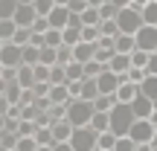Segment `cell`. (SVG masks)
<instances>
[{
  "label": "cell",
  "instance_id": "obj_28",
  "mask_svg": "<svg viewBox=\"0 0 157 151\" xmlns=\"http://www.w3.org/2000/svg\"><path fill=\"white\" fill-rule=\"evenodd\" d=\"M12 44H17V47H29V44H32V29H17V32H15V41H12Z\"/></svg>",
  "mask_w": 157,
  "mask_h": 151
},
{
  "label": "cell",
  "instance_id": "obj_37",
  "mask_svg": "<svg viewBox=\"0 0 157 151\" xmlns=\"http://www.w3.org/2000/svg\"><path fill=\"white\" fill-rule=\"evenodd\" d=\"M87 3H90V6H93V9H102V6H105V3H108V0H87Z\"/></svg>",
  "mask_w": 157,
  "mask_h": 151
},
{
  "label": "cell",
  "instance_id": "obj_2",
  "mask_svg": "<svg viewBox=\"0 0 157 151\" xmlns=\"http://www.w3.org/2000/svg\"><path fill=\"white\" fill-rule=\"evenodd\" d=\"M93 102H84V99H70L67 105V119L73 122V128H87L90 122H93Z\"/></svg>",
  "mask_w": 157,
  "mask_h": 151
},
{
  "label": "cell",
  "instance_id": "obj_30",
  "mask_svg": "<svg viewBox=\"0 0 157 151\" xmlns=\"http://www.w3.org/2000/svg\"><path fill=\"white\" fill-rule=\"evenodd\" d=\"M56 6H58V0H35V9H38L41 17H47L52 9H56Z\"/></svg>",
  "mask_w": 157,
  "mask_h": 151
},
{
  "label": "cell",
  "instance_id": "obj_36",
  "mask_svg": "<svg viewBox=\"0 0 157 151\" xmlns=\"http://www.w3.org/2000/svg\"><path fill=\"white\" fill-rule=\"evenodd\" d=\"M148 3H151V0H134V3H131V6H134V9H140V12H143V9H146Z\"/></svg>",
  "mask_w": 157,
  "mask_h": 151
},
{
  "label": "cell",
  "instance_id": "obj_7",
  "mask_svg": "<svg viewBox=\"0 0 157 151\" xmlns=\"http://www.w3.org/2000/svg\"><path fill=\"white\" fill-rule=\"evenodd\" d=\"M137 50L157 52V26H143L140 32H137Z\"/></svg>",
  "mask_w": 157,
  "mask_h": 151
},
{
  "label": "cell",
  "instance_id": "obj_23",
  "mask_svg": "<svg viewBox=\"0 0 157 151\" xmlns=\"http://www.w3.org/2000/svg\"><path fill=\"white\" fill-rule=\"evenodd\" d=\"M99 32H102V38H119V23L117 21H102V26H99Z\"/></svg>",
  "mask_w": 157,
  "mask_h": 151
},
{
  "label": "cell",
  "instance_id": "obj_3",
  "mask_svg": "<svg viewBox=\"0 0 157 151\" xmlns=\"http://www.w3.org/2000/svg\"><path fill=\"white\" fill-rule=\"evenodd\" d=\"M117 23H119V32H122V35H137L143 26H146V23H143V12L134 9V6H128V9H119Z\"/></svg>",
  "mask_w": 157,
  "mask_h": 151
},
{
  "label": "cell",
  "instance_id": "obj_9",
  "mask_svg": "<svg viewBox=\"0 0 157 151\" xmlns=\"http://www.w3.org/2000/svg\"><path fill=\"white\" fill-rule=\"evenodd\" d=\"M38 17H41V15H38V9H35V6H21V9L15 12V17H12V21H15L17 26H23V29H32Z\"/></svg>",
  "mask_w": 157,
  "mask_h": 151
},
{
  "label": "cell",
  "instance_id": "obj_5",
  "mask_svg": "<svg viewBox=\"0 0 157 151\" xmlns=\"http://www.w3.org/2000/svg\"><path fill=\"white\" fill-rule=\"evenodd\" d=\"M23 64V47H17V44H0V67H21Z\"/></svg>",
  "mask_w": 157,
  "mask_h": 151
},
{
  "label": "cell",
  "instance_id": "obj_1",
  "mask_svg": "<svg viewBox=\"0 0 157 151\" xmlns=\"http://www.w3.org/2000/svg\"><path fill=\"white\" fill-rule=\"evenodd\" d=\"M134 122H137V116H134V108L131 105H117L111 111V131L117 137H128Z\"/></svg>",
  "mask_w": 157,
  "mask_h": 151
},
{
  "label": "cell",
  "instance_id": "obj_24",
  "mask_svg": "<svg viewBox=\"0 0 157 151\" xmlns=\"http://www.w3.org/2000/svg\"><path fill=\"white\" fill-rule=\"evenodd\" d=\"M140 90H143V93H146L151 102H157V76H148L146 81L140 84Z\"/></svg>",
  "mask_w": 157,
  "mask_h": 151
},
{
  "label": "cell",
  "instance_id": "obj_14",
  "mask_svg": "<svg viewBox=\"0 0 157 151\" xmlns=\"http://www.w3.org/2000/svg\"><path fill=\"white\" fill-rule=\"evenodd\" d=\"M137 96H140V84H134V81H125L122 87L117 90V102L119 105H131Z\"/></svg>",
  "mask_w": 157,
  "mask_h": 151
},
{
  "label": "cell",
  "instance_id": "obj_42",
  "mask_svg": "<svg viewBox=\"0 0 157 151\" xmlns=\"http://www.w3.org/2000/svg\"><path fill=\"white\" fill-rule=\"evenodd\" d=\"M154 3H157V0H154Z\"/></svg>",
  "mask_w": 157,
  "mask_h": 151
},
{
  "label": "cell",
  "instance_id": "obj_31",
  "mask_svg": "<svg viewBox=\"0 0 157 151\" xmlns=\"http://www.w3.org/2000/svg\"><path fill=\"white\" fill-rule=\"evenodd\" d=\"M15 151H38V140H35V137H21V142H17Z\"/></svg>",
  "mask_w": 157,
  "mask_h": 151
},
{
  "label": "cell",
  "instance_id": "obj_13",
  "mask_svg": "<svg viewBox=\"0 0 157 151\" xmlns=\"http://www.w3.org/2000/svg\"><path fill=\"white\" fill-rule=\"evenodd\" d=\"M73 58L78 64H90L96 58V44H87V41H82L78 47H73Z\"/></svg>",
  "mask_w": 157,
  "mask_h": 151
},
{
  "label": "cell",
  "instance_id": "obj_4",
  "mask_svg": "<svg viewBox=\"0 0 157 151\" xmlns=\"http://www.w3.org/2000/svg\"><path fill=\"white\" fill-rule=\"evenodd\" d=\"M73 148L76 151H99V134H96L93 128H76V134H73Z\"/></svg>",
  "mask_w": 157,
  "mask_h": 151
},
{
  "label": "cell",
  "instance_id": "obj_39",
  "mask_svg": "<svg viewBox=\"0 0 157 151\" xmlns=\"http://www.w3.org/2000/svg\"><path fill=\"white\" fill-rule=\"evenodd\" d=\"M21 6H35V0H21Z\"/></svg>",
  "mask_w": 157,
  "mask_h": 151
},
{
  "label": "cell",
  "instance_id": "obj_16",
  "mask_svg": "<svg viewBox=\"0 0 157 151\" xmlns=\"http://www.w3.org/2000/svg\"><path fill=\"white\" fill-rule=\"evenodd\" d=\"M113 47L119 55H131V52H137V35H119Z\"/></svg>",
  "mask_w": 157,
  "mask_h": 151
},
{
  "label": "cell",
  "instance_id": "obj_25",
  "mask_svg": "<svg viewBox=\"0 0 157 151\" xmlns=\"http://www.w3.org/2000/svg\"><path fill=\"white\" fill-rule=\"evenodd\" d=\"M41 64L56 67V64H58V50H52V47H41Z\"/></svg>",
  "mask_w": 157,
  "mask_h": 151
},
{
  "label": "cell",
  "instance_id": "obj_40",
  "mask_svg": "<svg viewBox=\"0 0 157 151\" xmlns=\"http://www.w3.org/2000/svg\"><path fill=\"white\" fill-rule=\"evenodd\" d=\"M154 128H157V125H154ZM154 142H157V131H154Z\"/></svg>",
  "mask_w": 157,
  "mask_h": 151
},
{
  "label": "cell",
  "instance_id": "obj_32",
  "mask_svg": "<svg viewBox=\"0 0 157 151\" xmlns=\"http://www.w3.org/2000/svg\"><path fill=\"white\" fill-rule=\"evenodd\" d=\"M113 151H137V142L131 140V137H119L117 140V148Z\"/></svg>",
  "mask_w": 157,
  "mask_h": 151
},
{
  "label": "cell",
  "instance_id": "obj_10",
  "mask_svg": "<svg viewBox=\"0 0 157 151\" xmlns=\"http://www.w3.org/2000/svg\"><path fill=\"white\" fill-rule=\"evenodd\" d=\"M47 17H50V26H52V29H67V26H70V17H73V12H70L67 6H56V9H52Z\"/></svg>",
  "mask_w": 157,
  "mask_h": 151
},
{
  "label": "cell",
  "instance_id": "obj_26",
  "mask_svg": "<svg viewBox=\"0 0 157 151\" xmlns=\"http://www.w3.org/2000/svg\"><path fill=\"white\" fill-rule=\"evenodd\" d=\"M143 23H146V26H157V3L154 0L143 9Z\"/></svg>",
  "mask_w": 157,
  "mask_h": 151
},
{
  "label": "cell",
  "instance_id": "obj_21",
  "mask_svg": "<svg viewBox=\"0 0 157 151\" xmlns=\"http://www.w3.org/2000/svg\"><path fill=\"white\" fill-rule=\"evenodd\" d=\"M21 9V0H0V21H12Z\"/></svg>",
  "mask_w": 157,
  "mask_h": 151
},
{
  "label": "cell",
  "instance_id": "obj_22",
  "mask_svg": "<svg viewBox=\"0 0 157 151\" xmlns=\"http://www.w3.org/2000/svg\"><path fill=\"white\" fill-rule=\"evenodd\" d=\"M82 29L84 26H67L64 29V44L67 47H78L82 44Z\"/></svg>",
  "mask_w": 157,
  "mask_h": 151
},
{
  "label": "cell",
  "instance_id": "obj_38",
  "mask_svg": "<svg viewBox=\"0 0 157 151\" xmlns=\"http://www.w3.org/2000/svg\"><path fill=\"white\" fill-rule=\"evenodd\" d=\"M56 145H38V151H52Z\"/></svg>",
  "mask_w": 157,
  "mask_h": 151
},
{
  "label": "cell",
  "instance_id": "obj_11",
  "mask_svg": "<svg viewBox=\"0 0 157 151\" xmlns=\"http://www.w3.org/2000/svg\"><path fill=\"white\" fill-rule=\"evenodd\" d=\"M50 128H52V137H56V142H70V140H73V134H76V128H73V122H70V119L52 122Z\"/></svg>",
  "mask_w": 157,
  "mask_h": 151
},
{
  "label": "cell",
  "instance_id": "obj_35",
  "mask_svg": "<svg viewBox=\"0 0 157 151\" xmlns=\"http://www.w3.org/2000/svg\"><path fill=\"white\" fill-rule=\"evenodd\" d=\"M111 3H113V6H117V9H128V6H131V3H134V0H111Z\"/></svg>",
  "mask_w": 157,
  "mask_h": 151
},
{
  "label": "cell",
  "instance_id": "obj_18",
  "mask_svg": "<svg viewBox=\"0 0 157 151\" xmlns=\"http://www.w3.org/2000/svg\"><path fill=\"white\" fill-rule=\"evenodd\" d=\"M90 128H93L96 134H108V131H111V113H93Z\"/></svg>",
  "mask_w": 157,
  "mask_h": 151
},
{
  "label": "cell",
  "instance_id": "obj_6",
  "mask_svg": "<svg viewBox=\"0 0 157 151\" xmlns=\"http://www.w3.org/2000/svg\"><path fill=\"white\" fill-rule=\"evenodd\" d=\"M154 131H157V128H154L151 119H137L128 137L137 142V145H143V142H154Z\"/></svg>",
  "mask_w": 157,
  "mask_h": 151
},
{
  "label": "cell",
  "instance_id": "obj_34",
  "mask_svg": "<svg viewBox=\"0 0 157 151\" xmlns=\"http://www.w3.org/2000/svg\"><path fill=\"white\" fill-rule=\"evenodd\" d=\"M148 76H157V52H151V64H148Z\"/></svg>",
  "mask_w": 157,
  "mask_h": 151
},
{
  "label": "cell",
  "instance_id": "obj_33",
  "mask_svg": "<svg viewBox=\"0 0 157 151\" xmlns=\"http://www.w3.org/2000/svg\"><path fill=\"white\" fill-rule=\"evenodd\" d=\"M50 73H52V67L38 64V67H35V78H38V84H41V81H50ZM50 84H52V81H50Z\"/></svg>",
  "mask_w": 157,
  "mask_h": 151
},
{
  "label": "cell",
  "instance_id": "obj_15",
  "mask_svg": "<svg viewBox=\"0 0 157 151\" xmlns=\"http://www.w3.org/2000/svg\"><path fill=\"white\" fill-rule=\"evenodd\" d=\"M70 87L67 84H52V90H50V102L52 105H70Z\"/></svg>",
  "mask_w": 157,
  "mask_h": 151
},
{
  "label": "cell",
  "instance_id": "obj_41",
  "mask_svg": "<svg viewBox=\"0 0 157 151\" xmlns=\"http://www.w3.org/2000/svg\"><path fill=\"white\" fill-rule=\"evenodd\" d=\"M154 151H157V142H154Z\"/></svg>",
  "mask_w": 157,
  "mask_h": 151
},
{
  "label": "cell",
  "instance_id": "obj_20",
  "mask_svg": "<svg viewBox=\"0 0 157 151\" xmlns=\"http://www.w3.org/2000/svg\"><path fill=\"white\" fill-rule=\"evenodd\" d=\"M44 47H52V50L64 47V29H50V32H44Z\"/></svg>",
  "mask_w": 157,
  "mask_h": 151
},
{
  "label": "cell",
  "instance_id": "obj_12",
  "mask_svg": "<svg viewBox=\"0 0 157 151\" xmlns=\"http://www.w3.org/2000/svg\"><path fill=\"white\" fill-rule=\"evenodd\" d=\"M17 84H21L23 90H35V84H38V78H35V67L21 64V67H17Z\"/></svg>",
  "mask_w": 157,
  "mask_h": 151
},
{
  "label": "cell",
  "instance_id": "obj_19",
  "mask_svg": "<svg viewBox=\"0 0 157 151\" xmlns=\"http://www.w3.org/2000/svg\"><path fill=\"white\" fill-rule=\"evenodd\" d=\"M17 23L15 21H0V44H9V41H15V32H17Z\"/></svg>",
  "mask_w": 157,
  "mask_h": 151
},
{
  "label": "cell",
  "instance_id": "obj_17",
  "mask_svg": "<svg viewBox=\"0 0 157 151\" xmlns=\"http://www.w3.org/2000/svg\"><path fill=\"white\" fill-rule=\"evenodd\" d=\"M131 67H134V64H131V55H119V52H117V58L108 64V70H113L117 76H125Z\"/></svg>",
  "mask_w": 157,
  "mask_h": 151
},
{
  "label": "cell",
  "instance_id": "obj_29",
  "mask_svg": "<svg viewBox=\"0 0 157 151\" xmlns=\"http://www.w3.org/2000/svg\"><path fill=\"white\" fill-rule=\"evenodd\" d=\"M35 140H38V145H56V137H52V128H38Z\"/></svg>",
  "mask_w": 157,
  "mask_h": 151
},
{
  "label": "cell",
  "instance_id": "obj_27",
  "mask_svg": "<svg viewBox=\"0 0 157 151\" xmlns=\"http://www.w3.org/2000/svg\"><path fill=\"white\" fill-rule=\"evenodd\" d=\"M50 81L52 84H67V67H64V64H56L52 73H50Z\"/></svg>",
  "mask_w": 157,
  "mask_h": 151
},
{
  "label": "cell",
  "instance_id": "obj_8",
  "mask_svg": "<svg viewBox=\"0 0 157 151\" xmlns=\"http://www.w3.org/2000/svg\"><path fill=\"white\" fill-rule=\"evenodd\" d=\"M131 108H134V116H137V119H151V113L157 111V102H151V99L140 90V96L131 102Z\"/></svg>",
  "mask_w": 157,
  "mask_h": 151
}]
</instances>
